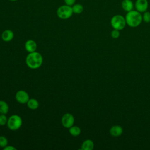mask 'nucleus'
I'll list each match as a JSON object with an SVG mask.
<instances>
[{"label": "nucleus", "instance_id": "4", "mask_svg": "<svg viewBox=\"0 0 150 150\" xmlns=\"http://www.w3.org/2000/svg\"><path fill=\"white\" fill-rule=\"evenodd\" d=\"M57 16L62 19H67L70 18L73 13L72 8L67 5H63L58 8L56 11Z\"/></svg>", "mask_w": 150, "mask_h": 150}, {"label": "nucleus", "instance_id": "14", "mask_svg": "<svg viewBox=\"0 0 150 150\" xmlns=\"http://www.w3.org/2000/svg\"><path fill=\"white\" fill-rule=\"evenodd\" d=\"M27 105L29 108L34 110H36L39 107V103L38 101L35 98H29V100L27 102Z\"/></svg>", "mask_w": 150, "mask_h": 150}, {"label": "nucleus", "instance_id": "11", "mask_svg": "<svg viewBox=\"0 0 150 150\" xmlns=\"http://www.w3.org/2000/svg\"><path fill=\"white\" fill-rule=\"evenodd\" d=\"M25 47L29 53L33 52L36 50L37 44L33 40H28L25 42Z\"/></svg>", "mask_w": 150, "mask_h": 150}, {"label": "nucleus", "instance_id": "8", "mask_svg": "<svg viewBox=\"0 0 150 150\" xmlns=\"http://www.w3.org/2000/svg\"><path fill=\"white\" fill-rule=\"evenodd\" d=\"M15 98L18 103L21 104H25L27 103L29 100V96L25 90H19L16 93Z\"/></svg>", "mask_w": 150, "mask_h": 150}, {"label": "nucleus", "instance_id": "19", "mask_svg": "<svg viewBox=\"0 0 150 150\" xmlns=\"http://www.w3.org/2000/svg\"><path fill=\"white\" fill-rule=\"evenodd\" d=\"M8 141L7 138L4 136H0V147L4 148L8 145Z\"/></svg>", "mask_w": 150, "mask_h": 150}, {"label": "nucleus", "instance_id": "21", "mask_svg": "<svg viewBox=\"0 0 150 150\" xmlns=\"http://www.w3.org/2000/svg\"><path fill=\"white\" fill-rule=\"evenodd\" d=\"M120 30H118L114 29L111 32V36L114 39L118 38L120 37Z\"/></svg>", "mask_w": 150, "mask_h": 150}, {"label": "nucleus", "instance_id": "17", "mask_svg": "<svg viewBox=\"0 0 150 150\" xmlns=\"http://www.w3.org/2000/svg\"><path fill=\"white\" fill-rule=\"evenodd\" d=\"M72 10L74 13L80 14L83 12L84 10L83 6L80 4H74L72 6Z\"/></svg>", "mask_w": 150, "mask_h": 150}, {"label": "nucleus", "instance_id": "18", "mask_svg": "<svg viewBox=\"0 0 150 150\" xmlns=\"http://www.w3.org/2000/svg\"><path fill=\"white\" fill-rule=\"evenodd\" d=\"M142 21L145 23H149L150 22V12L148 11H145L143 12V15H142Z\"/></svg>", "mask_w": 150, "mask_h": 150}, {"label": "nucleus", "instance_id": "15", "mask_svg": "<svg viewBox=\"0 0 150 150\" xmlns=\"http://www.w3.org/2000/svg\"><path fill=\"white\" fill-rule=\"evenodd\" d=\"M9 111V106L5 101L0 100V114H6Z\"/></svg>", "mask_w": 150, "mask_h": 150}, {"label": "nucleus", "instance_id": "3", "mask_svg": "<svg viewBox=\"0 0 150 150\" xmlns=\"http://www.w3.org/2000/svg\"><path fill=\"white\" fill-rule=\"evenodd\" d=\"M110 24L113 29L118 30H122L127 25L125 17L118 14L115 15L111 18Z\"/></svg>", "mask_w": 150, "mask_h": 150}, {"label": "nucleus", "instance_id": "10", "mask_svg": "<svg viewBox=\"0 0 150 150\" xmlns=\"http://www.w3.org/2000/svg\"><path fill=\"white\" fill-rule=\"evenodd\" d=\"M121 7L124 11L128 12L134 9V4L131 0H123L121 2Z\"/></svg>", "mask_w": 150, "mask_h": 150}, {"label": "nucleus", "instance_id": "22", "mask_svg": "<svg viewBox=\"0 0 150 150\" xmlns=\"http://www.w3.org/2000/svg\"><path fill=\"white\" fill-rule=\"evenodd\" d=\"M76 0H64L66 5L72 6L76 2Z\"/></svg>", "mask_w": 150, "mask_h": 150}, {"label": "nucleus", "instance_id": "5", "mask_svg": "<svg viewBox=\"0 0 150 150\" xmlns=\"http://www.w3.org/2000/svg\"><path fill=\"white\" fill-rule=\"evenodd\" d=\"M22 124V120L20 116L18 115H12L8 119L7 125L11 130H17L21 128Z\"/></svg>", "mask_w": 150, "mask_h": 150}, {"label": "nucleus", "instance_id": "7", "mask_svg": "<svg viewBox=\"0 0 150 150\" xmlns=\"http://www.w3.org/2000/svg\"><path fill=\"white\" fill-rule=\"evenodd\" d=\"M148 0H136L134 7L135 9L140 13H143L147 11L148 8Z\"/></svg>", "mask_w": 150, "mask_h": 150}, {"label": "nucleus", "instance_id": "12", "mask_svg": "<svg viewBox=\"0 0 150 150\" xmlns=\"http://www.w3.org/2000/svg\"><path fill=\"white\" fill-rule=\"evenodd\" d=\"M13 36H14L13 32L9 29L4 30L1 35L2 39L5 42L11 41L13 38Z\"/></svg>", "mask_w": 150, "mask_h": 150}, {"label": "nucleus", "instance_id": "16", "mask_svg": "<svg viewBox=\"0 0 150 150\" xmlns=\"http://www.w3.org/2000/svg\"><path fill=\"white\" fill-rule=\"evenodd\" d=\"M69 132L73 137H77L81 133V129L79 127L73 125L69 128Z\"/></svg>", "mask_w": 150, "mask_h": 150}, {"label": "nucleus", "instance_id": "20", "mask_svg": "<svg viewBox=\"0 0 150 150\" xmlns=\"http://www.w3.org/2000/svg\"><path fill=\"white\" fill-rule=\"evenodd\" d=\"M8 119L5 114H0V125H4L7 124Z\"/></svg>", "mask_w": 150, "mask_h": 150}, {"label": "nucleus", "instance_id": "23", "mask_svg": "<svg viewBox=\"0 0 150 150\" xmlns=\"http://www.w3.org/2000/svg\"><path fill=\"white\" fill-rule=\"evenodd\" d=\"M4 150H16V148L12 146H9V145H7L6 146H5L4 148Z\"/></svg>", "mask_w": 150, "mask_h": 150}, {"label": "nucleus", "instance_id": "6", "mask_svg": "<svg viewBox=\"0 0 150 150\" xmlns=\"http://www.w3.org/2000/svg\"><path fill=\"white\" fill-rule=\"evenodd\" d=\"M62 125L66 128H69L73 125L74 122V118L70 113L64 114L61 119Z\"/></svg>", "mask_w": 150, "mask_h": 150}, {"label": "nucleus", "instance_id": "9", "mask_svg": "<svg viewBox=\"0 0 150 150\" xmlns=\"http://www.w3.org/2000/svg\"><path fill=\"white\" fill-rule=\"evenodd\" d=\"M123 132V129L121 126L119 125H115L110 129V134L111 136L117 137L120 136Z\"/></svg>", "mask_w": 150, "mask_h": 150}, {"label": "nucleus", "instance_id": "2", "mask_svg": "<svg viewBox=\"0 0 150 150\" xmlns=\"http://www.w3.org/2000/svg\"><path fill=\"white\" fill-rule=\"evenodd\" d=\"M43 63V57L39 52H33L29 53L26 58L27 66L32 69H38Z\"/></svg>", "mask_w": 150, "mask_h": 150}, {"label": "nucleus", "instance_id": "24", "mask_svg": "<svg viewBox=\"0 0 150 150\" xmlns=\"http://www.w3.org/2000/svg\"><path fill=\"white\" fill-rule=\"evenodd\" d=\"M9 1H16L18 0H9Z\"/></svg>", "mask_w": 150, "mask_h": 150}, {"label": "nucleus", "instance_id": "1", "mask_svg": "<svg viewBox=\"0 0 150 150\" xmlns=\"http://www.w3.org/2000/svg\"><path fill=\"white\" fill-rule=\"evenodd\" d=\"M125 19L127 25L132 28H135L139 26L142 21L141 13L137 10L134 9L127 12Z\"/></svg>", "mask_w": 150, "mask_h": 150}, {"label": "nucleus", "instance_id": "13", "mask_svg": "<svg viewBox=\"0 0 150 150\" xmlns=\"http://www.w3.org/2000/svg\"><path fill=\"white\" fill-rule=\"evenodd\" d=\"M94 142L91 139H86L83 141L81 144V149L83 150H92L94 148Z\"/></svg>", "mask_w": 150, "mask_h": 150}]
</instances>
